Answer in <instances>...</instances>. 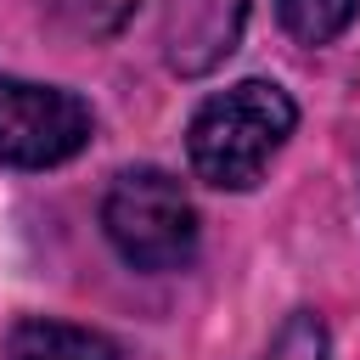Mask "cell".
I'll list each match as a JSON object with an SVG mask.
<instances>
[{
	"instance_id": "cell-1",
	"label": "cell",
	"mask_w": 360,
	"mask_h": 360,
	"mask_svg": "<svg viewBox=\"0 0 360 360\" xmlns=\"http://www.w3.org/2000/svg\"><path fill=\"white\" fill-rule=\"evenodd\" d=\"M292 124H298V107L270 79H242V84L208 96L186 129L197 180H208L219 191H248L264 174V163L281 152Z\"/></svg>"
},
{
	"instance_id": "cell-2",
	"label": "cell",
	"mask_w": 360,
	"mask_h": 360,
	"mask_svg": "<svg viewBox=\"0 0 360 360\" xmlns=\"http://www.w3.org/2000/svg\"><path fill=\"white\" fill-rule=\"evenodd\" d=\"M101 231L135 270H180L197 253V208L163 169H124L107 186Z\"/></svg>"
},
{
	"instance_id": "cell-3",
	"label": "cell",
	"mask_w": 360,
	"mask_h": 360,
	"mask_svg": "<svg viewBox=\"0 0 360 360\" xmlns=\"http://www.w3.org/2000/svg\"><path fill=\"white\" fill-rule=\"evenodd\" d=\"M90 107L62 84H34L0 73V163L11 169H51L90 146Z\"/></svg>"
},
{
	"instance_id": "cell-4",
	"label": "cell",
	"mask_w": 360,
	"mask_h": 360,
	"mask_svg": "<svg viewBox=\"0 0 360 360\" xmlns=\"http://www.w3.org/2000/svg\"><path fill=\"white\" fill-rule=\"evenodd\" d=\"M248 22V0H169L163 6V62L186 79L214 73Z\"/></svg>"
},
{
	"instance_id": "cell-5",
	"label": "cell",
	"mask_w": 360,
	"mask_h": 360,
	"mask_svg": "<svg viewBox=\"0 0 360 360\" xmlns=\"http://www.w3.org/2000/svg\"><path fill=\"white\" fill-rule=\"evenodd\" d=\"M6 360H118V343H112L107 332L34 315V321H17V326H11Z\"/></svg>"
},
{
	"instance_id": "cell-6",
	"label": "cell",
	"mask_w": 360,
	"mask_h": 360,
	"mask_svg": "<svg viewBox=\"0 0 360 360\" xmlns=\"http://www.w3.org/2000/svg\"><path fill=\"white\" fill-rule=\"evenodd\" d=\"M276 11H281V22H287L292 39L326 45V39H338V34L354 22L360 0H276Z\"/></svg>"
},
{
	"instance_id": "cell-7",
	"label": "cell",
	"mask_w": 360,
	"mask_h": 360,
	"mask_svg": "<svg viewBox=\"0 0 360 360\" xmlns=\"http://www.w3.org/2000/svg\"><path fill=\"white\" fill-rule=\"evenodd\" d=\"M264 360H332V338H326V321L315 309H292L281 321V332L270 338Z\"/></svg>"
},
{
	"instance_id": "cell-8",
	"label": "cell",
	"mask_w": 360,
	"mask_h": 360,
	"mask_svg": "<svg viewBox=\"0 0 360 360\" xmlns=\"http://www.w3.org/2000/svg\"><path fill=\"white\" fill-rule=\"evenodd\" d=\"M51 6H56V17H62L79 39H107V34H118V28L135 17L141 0H51Z\"/></svg>"
}]
</instances>
